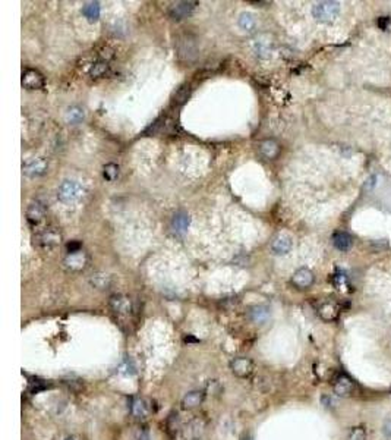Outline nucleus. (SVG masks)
Segmentation results:
<instances>
[{"mask_svg":"<svg viewBox=\"0 0 391 440\" xmlns=\"http://www.w3.org/2000/svg\"><path fill=\"white\" fill-rule=\"evenodd\" d=\"M63 236L59 227L56 226H47L44 229H41L38 233H35L34 236V244L41 248V249H52L54 247H57L62 242Z\"/></svg>","mask_w":391,"mask_h":440,"instance_id":"nucleus-1","label":"nucleus"},{"mask_svg":"<svg viewBox=\"0 0 391 440\" xmlns=\"http://www.w3.org/2000/svg\"><path fill=\"white\" fill-rule=\"evenodd\" d=\"M84 192H85V190L79 182L66 179L60 184V187L57 190V198L65 204H71V203L81 200L84 197Z\"/></svg>","mask_w":391,"mask_h":440,"instance_id":"nucleus-2","label":"nucleus"},{"mask_svg":"<svg viewBox=\"0 0 391 440\" xmlns=\"http://www.w3.org/2000/svg\"><path fill=\"white\" fill-rule=\"evenodd\" d=\"M251 52L258 59H270L273 55L274 43L268 34H260L251 40Z\"/></svg>","mask_w":391,"mask_h":440,"instance_id":"nucleus-3","label":"nucleus"},{"mask_svg":"<svg viewBox=\"0 0 391 440\" xmlns=\"http://www.w3.org/2000/svg\"><path fill=\"white\" fill-rule=\"evenodd\" d=\"M340 12V6L336 1H321L312 7V15L321 22H328L334 19Z\"/></svg>","mask_w":391,"mask_h":440,"instance_id":"nucleus-4","label":"nucleus"},{"mask_svg":"<svg viewBox=\"0 0 391 440\" xmlns=\"http://www.w3.org/2000/svg\"><path fill=\"white\" fill-rule=\"evenodd\" d=\"M178 55L185 62H194L198 56L196 40L192 35H183L178 41Z\"/></svg>","mask_w":391,"mask_h":440,"instance_id":"nucleus-5","label":"nucleus"},{"mask_svg":"<svg viewBox=\"0 0 391 440\" xmlns=\"http://www.w3.org/2000/svg\"><path fill=\"white\" fill-rule=\"evenodd\" d=\"M108 305L111 308V311L119 316V317H126L132 313V301L129 297L122 295V294H116L111 295L108 300Z\"/></svg>","mask_w":391,"mask_h":440,"instance_id":"nucleus-6","label":"nucleus"},{"mask_svg":"<svg viewBox=\"0 0 391 440\" xmlns=\"http://www.w3.org/2000/svg\"><path fill=\"white\" fill-rule=\"evenodd\" d=\"M230 370L235 376H237L240 379H246L254 373L255 364L248 357H237L230 361Z\"/></svg>","mask_w":391,"mask_h":440,"instance_id":"nucleus-7","label":"nucleus"},{"mask_svg":"<svg viewBox=\"0 0 391 440\" xmlns=\"http://www.w3.org/2000/svg\"><path fill=\"white\" fill-rule=\"evenodd\" d=\"M87 264H88V255L82 249L69 252L63 260V267L68 272H81L87 267Z\"/></svg>","mask_w":391,"mask_h":440,"instance_id":"nucleus-8","label":"nucleus"},{"mask_svg":"<svg viewBox=\"0 0 391 440\" xmlns=\"http://www.w3.org/2000/svg\"><path fill=\"white\" fill-rule=\"evenodd\" d=\"M47 170H49V162H47V159H44V157L32 159V160L26 162V163L22 166V172H24V175L28 176V178H38V176H43Z\"/></svg>","mask_w":391,"mask_h":440,"instance_id":"nucleus-9","label":"nucleus"},{"mask_svg":"<svg viewBox=\"0 0 391 440\" xmlns=\"http://www.w3.org/2000/svg\"><path fill=\"white\" fill-rule=\"evenodd\" d=\"M196 1H176V3H173L170 7H169V15L173 18V19H185V18H188L194 10H195L196 7Z\"/></svg>","mask_w":391,"mask_h":440,"instance_id":"nucleus-10","label":"nucleus"},{"mask_svg":"<svg viewBox=\"0 0 391 440\" xmlns=\"http://www.w3.org/2000/svg\"><path fill=\"white\" fill-rule=\"evenodd\" d=\"M22 85L28 90H40L44 87V77L37 69H26L22 74Z\"/></svg>","mask_w":391,"mask_h":440,"instance_id":"nucleus-11","label":"nucleus"},{"mask_svg":"<svg viewBox=\"0 0 391 440\" xmlns=\"http://www.w3.org/2000/svg\"><path fill=\"white\" fill-rule=\"evenodd\" d=\"M47 215V209H46V204L41 203V201H34L29 204V207L26 209V220L32 224V226H37L40 224L44 218Z\"/></svg>","mask_w":391,"mask_h":440,"instance_id":"nucleus-12","label":"nucleus"},{"mask_svg":"<svg viewBox=\"0 0 391 440\" xmlns=\"http://www.w3.org/2000/svg\"><path fill=\"white\" fill-rule=\"evenodd\" d=\"M353 382L349 376L346 374H340L339 377H336L334 383H333V389L334 393L339 396H349L353 392Z\"/></svg>","mask_w":391,"mask_h":440,"instance_id":"nucleus-13","label":"nucleus"},{"mask_svg":"<svg viewBox=\"0 0 391 440\" xmlns=\"http://www.w3.org/2000/svg\"><path fill=\"white\" fill-rule=\"evenodd\" d=\"M292 283L299 289H308L313 283V273L309 269H299L294 272Z\"/></svg>","mask_w":391,"mask_h":440,"instance_id":"nucleus-14","label":"nucleus"},{"mask_svg":"<svg viewBox=\"0 0 391 440\" xmlns=\"http://www.w3.org/2000/svg\"><path fill=\"white\" fill-rule=\"evenodd\" d=\"M316 311H318V316H319L322 320H325V322H331V320H336V319H337L340 310H339V305H337L334 301H322V302L318 305Z\"/></svg>","mask_w":391,"mask_h":440,"instance_id":"nucleus-15","label":"nucleus"},{"mask_svg":"<svg viewBox=\"0 0 391 440\" xmlns=\"http://www.w3.org/2000/svg\"><path fill=\"white\" fill-rule=\"evenodd\" d=\"M189 224H191V218H189V215L185 213V212H179V213H176V215L173 216L172 223H170V227H172L173 233H176V235H183V233H186Z\"/></svg>","mask_w":391,"mask_h":440,"instance_id":"nucleus-16","label":"nucleus"},{"mask_svg":"<svg viewBox=\"0 0 391 440\" xmlns=\"http://www.w3.org/2000/svg\"><path fill=\"white\" fill-rule=\"evenodd\" d=\"M280 150H282L280 144L276 139H273V138L264 139L260 144V153H261V156L265 157V159H268V160L276 159L280 154Z\"/></svg>","mask_w":391,"mask_h":440,"instance_id":"nucleus-17","label":"nucleus"},{"mask_svg":"<svg viewBox=\"0 0 391 440\" xmlns=\"http://www.w3.org/2000/svg\"><path fill=\"white\" fill-rule=\"evenodd\" d=\"M292 247H293V241H292V238L289 235H279L271 242V249L277 255L287 254L292 249Z\"/></svg>","mask_w":391,"mask_h":440,"instance_id":"nucleus-18","label":"nucleus"},{"mask_svg":"<svg viewBox=\"0 0 391 440\" xmlns=\"http://www.w3.org/2000/svg\"><path fill=\"white\" fill-rule=\"evenodd\" d=\"M132 415L136 418H147L151 414V402L145 398H136L132 402Z\"/></svg>","mask_w":391,"mask_h":440,"instance_id":"nucleus-19","label":"nucleus"},{"mask_svg":"<svg viewBox=\"0 0 391 440\" xmlns=\"http://www.w3.org/2000/svg\"><path fill=\"white\" fill-rule=\"evenodd\" d=\"M204 398H205L204 390H192V392H189L183 396L182 407L185 410H195L204 402Z\"/></svg>","mask_w":391,"mask_h":440,"instance_id":"nucleus-20","label":"nucleus"},{"mask_svg":"<svg viewBox=\"0 0 391 440\" xmlns=\"http://www.w3.org/2000/svg\"><path fill=\"white\" fill-rule=\"evenodd\" d=\"M204 430H205V424H204V421L196 418V420H192V421L185 427V430H183V436L189 440H196L202 436Z\"/></svg>","mask_w":391,"mask_h":440,"instance_id":"nucleus-21","label":"nucleus"},{"mask_svg":"<svg viewBox=\"0 0 391 440\" xmlns=\"http://www.w3.org/2000/svg\"><path fill=\"white\" fill-rule=\"evenodd\" d=\"M270 319V308L265 305H255L249 310V320L257 325H262Z\"/></svg>","mask_w":391,"mask_h":440,"instance_id":"nucleus-22","label":"nucleus"},{"mask_svg":"<svg viewBox=\"0 0 391 440\" xmlns=\"http://www.w3.org/2000/svg\"><path fill=\"white\" fill-rule=\"evenodd\" d=\"M85 119V110L82 109L81 106H71L68 108L66 111H65V120L69 123V125H78L81 123L82 120Z\"/></svg>","mask_w":391,"mask_h":440,"instance_id":"nucleus-23","label":"nucleus"},{"mask_svg":"<svg viewBox=\"0 0 391 440\" xmlns=\"http://www.w3.org/2000/svg\"><path fill=\"white\" fill-rule=\"evenodd\" d=\"M333 244H334V247H336L337 249H340V251H349V249L352 248V245H353V241H352V238H350L347 233H344V232H337V233H334V236H333Z\"/></svg>","mask_w":391,"mask_h":440,"instance_id":"nucleus-24","label":"nucleus"},{"mask_svg":"<svg viewBox=\"0 0 391 440\" xmlns=\"http://www.w3.org/2000/svg\"><path fill=\"white\" fill-rule=\"evenodd\" d=\"M90 283L97 288V289H107L111 283V276L107 275V273H103V272H98V273H94L91 277H90Z\"/></svg>","mask_w":391,"mask_h":440,"instance_id":"nucleus-25","label":"nucleus"},{"mask_svg":"<svg viewBox=\"0 0 391 440\" xmlns=\"http://www.w3.org/2000/svg\"><path fill=\"white\" fill-rule=\"evenodd\" d=\"M100 3L98 1H87L84 6H82V13L84 16L90 21V22H94L100 18Z\"/></svg>","mask_w":391,"mask_h":440,"instance_id":"nucleus-26","label":"nucleus"},{"mask_svg":"<svg viewBox=\"0 0 391 440\" xmlns=\"http://www.w3.org/2000/svg\"><path fill=\"white\" fill-rule=\"evenodd\" d=\"M239 27L243 29V31H246V32H252V31H255V28H257V21H255V18H254V15L252 13H242L240 15V18H239Z\"/></svg>","mask_w":391,"mask_h":440,"instance_id":"nucleus-27","label":"nucleus"},{"mask_svg":"<svg viewBox=\"0 0 391 440\" xmlns=\"http://www.w3.org/2000/svg\"><path fill=\"white\" fill-rule=\"evenodd\" d=\"M108 71V63H107V60H97L96 63H93L91 65V68H90V75H91V78H101V77H104L105 75V72Z\"/></svg>","mask_w":391,"mask_h":440,"instance_id":"nucleus-28","label":"nucleus"},{"mask_svg":"<svg viewBox=\"0 0 391 440\" xmlns=\"http://www.w3.org/2000/svg\"><path fill=\"white\" fill-rule=\"evenodd\" d=\"M330 280H331V283H333L337 289H340V291H343L344 288L349 286V279H347V276H346L343 272H336V273L330 277Z\"/></svg>","mask_w":391,"mask_h":440,"instance_id":"nucleus-29","label":"nucleus"},{"mask_svg":"<svg viewBox=\"0 0 391 440\" xmlns=\"http://www.w3.org/2000/svg\"><path fill=\"white\" fill-rule=\"evenodd\" d=\"M189 94H191V85H183V87H181L179 90H178V93L175 94V102L178 103V105H183L186 100H188V97H189Z\"/></svg>","mask_w":391,"mask_h":440,"instance_id":"nucleus-30","label":"nucleus"},{"mask_svg":"<svg viewBox=\"0 0 391 440\" xmlns=\"http://www.w3.org/2000/svg\"><path fill=\"white\" fill-rule=\"evenodd\" d=\"M119 176V166L114 163H108L104 166V178L107 181H114Z\"/></svg>","mask_w":391,"mask_h":440,"instance_id":"nucleus-31","label":"nucleus"},{"mask_svg":"<svg viewBox=\"0 0 391 440\" xmlns=\"http://www.w3.org/2000/svg\"><path fill=\"white\" fill-rule=\"evenodd\" d=\"M347 440H366V432H365V429L364 427H355L350 432Z\"/></svg>","mask_w":391,"mask_h":440,"instance_id":"nucleus-32","label":"nucleus"},{"mask_svg":"<svg viewBox=\"0 0 391 440\" xmlns=\"http://www.w3.org/2000/svg\"><path fill=\"white\" fill-rule=\"evenodd\" d=\"M377 24H378V27H380L381 29H387V28L391 25V19L389 16H381V18H378Z\"/></svg>","mask_w":391,"mask_h":440,"instance_id":"nucleus-33","label":"nucleus"},{"mask_svg":"<svg viewBox=\"0 0 391 440\" xmlns=\"http://www.w3.org/2000/svg\"><path fill=\"white\" fill-rule=\"evenodd\" d=\"M383 433L389 440H391V418H387L383 426Z\"/></svg>","mask_w":391,"mask_h":440,"instance_id":"nucleus-34","label":"nucleus"},{"mask_svg":"<svg viewBox=\"0 0 391 440\" xmlns=\"http://www.w3.org/2000/svg\"><path fill=\"white\" fill-rule=\"evenodd\" d=\"M81 249V242H69L68 244V251L69 252H75V251H79Z\"/></svg>","mask_w":391,"mask_h":440,"instance_id":"nucleus-35","label":"nucleus"},{"mask_svg":"<svg viewBox=\"0 0 391 440\" xmlns=\"http://www.w3.org/2000/svg\"><path fill=\"white\" fill-rule=\"evenodd\" d=\"M138 440H150V436H148L147 432H141V435H139Z\"/></svg>","mask_w":391,"mask_h":440,"instance_id":"nucleus-36","label":"nucleus"},{"mask_svg":"<svg viewBox=\"0 0 391 440\" xmlns=\"http://www.w3.org/2000/svg\"><path fill=\"white\" fill-rule=\"evenodd\" d=\"M65 440H78L77 439V438H72V436H71V438H66V439Z\"/></svg>","mask_w":391,"mask_h":440,"instance_id":"nucleus-37","label":"nucleus"},{"mask_svg":"<svg viewBox=\"0 0 391 440\" xmlns=\"http://www.w3.org/2000/svg\"><path fill=\"white\" fill-rule=\"evenodd\" d=\"M242 440H251V438H249V436H245Z\"/></svg>","mask_w":391,"mask_h":440,"instance_id":"nucleus-38","label":"nucleus"}]
</instances>
